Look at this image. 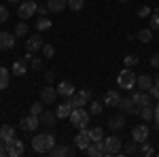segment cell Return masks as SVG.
<instances>
[{"mask_svg": "<svg viewBox=\"0 0 159 157\" xmlns=\"http://www.w3.org/2000/svg\"><path fill=\"white\" fill-rule=\"evenodd\" d=\"M136 149H138V142H136V140L127 142V145H125V155H134V153H136Z\"/></svg>", "mask_w": 159, "mask_h": 157, "instance_id": "40", "label": "cell"}, {"mask_svg": "<svg viewBox=\"0 0 159 157\" xmlns=\"http://www.w3.org/2000/svg\"><path fill=\"white\" fill-rule=\"evenodd\" d=\"M140 153H142V155H147V157H151V155H155V149H153V146L144 140V142H142V146H140Z\"/></svg>", "mask_w": 159, "mask_h": 157, "instance_id": "36", "label": "cell"}, {"mask_svg": "<svg viewBox=\"0 0 159 157\" xmlns=\"http://www.w3.org/2000/svg\"><path fill=\"white\" fill-rule=\"evenodd\" d=\"M4 155H9V145L4 140H0V157H4Z\"/></svg>", "mask_w": 159, "mask_h": 157, "instance_id": "47", "label": "cell"}, {"mask_svg": "<svg viewBox=\"0 0 159 157\" xmlns=\"http://www.w3.org/2000/svg\"><path fill=\"white\" fill-rule=\"evenodd\" d=\"M9 145V157H21L25 153V146H24V140H17V138H13L7 142Z\"/></svg>", "mask_w": 159, "mask_h": 157, "instance_id": "11", "label": "cell"}, {"mask_svg": "<svg viewBox=\"0 0 159 157\" xmlns=\"http://www.w3.org/2000/svg\"><path fill=\"white\" fill-rule=\"evenodd\" d=\"M51 25H53V21H51L49 17H38V21H36V30H38V32L51 30Z\"/></svg>", "mask_w": 159, "mask_h": 157, "instance_id": "31", "label": "cell"}, {"mask_svg": "<svg viewBox=\"0 0 159 157\" xmlns=\"http://www.w3.org/2000/svg\"><path fill=\"white\" fill-rule=\"evenodd\" d=\"M13 138H15V127L13 125H0V140L9 142Z\"/></svg>", "mask_w": 159, "mask_h": 157, "instance_id": "26", "label": "cell"}, {"mask_svg": "<svg viewBox=\"0 0 159 157\" xmlns=\"http://www.w3.org/2000/svg\"><path fill=\"white\" fill-rule=\"evenodd\" d=\"M53 55H55V47L49 45V43H45L43 45V58H53Z\"/></svg>", "mask_w": 159, "mask_h": 157, "instance_id": "35", "label": "cell"}, {"mask_svg": "<svg viewBox=\"0 0 159 157\" xmlns=\"http://www.w3.org/2000/svg\"><path fill=\"white\" fill-rule=\"evenodd\" d=\"M74 145H76V149H81V151H87V146L91 145V138H89L87 127H85V130H79L76 138H74Z\"/></svg>", "mask_w": 159, "mask_h": 157, "instance_id": "12", "label": "cell"}, {"mask_svg": "<svg viewBox=\"0 0 159 157\" xmlns=\"http://www.w3.org/2000/svg\"><path fill=\"white\" fill-rule=\"evenodd\" d=\"M153 83H155V85H159V74H155V79H153Z\"/></svg>", "mask_w": 159, "mask_h": 157, "instance_id": "51", "label": "cell"}, {"mask_svg": "<svg viewBox=\"0 0 159 157\" xmlns=\"http://www.w3.org/2000/svg\"><path fill=\"white\" fill-rule=\"evenodd\" d=\"M136 85H138L142 91H148V89H151V85H153V76H151V74H138Z\"/></svg>", "mask_w": 159, "mask_h": 157, "instance_id": "24", "label": "cell"}, {"mask_svg": "<svg viewBox=\"0 0 159 157\" xmlns=\"http://www.w3.org/2000/svg\"><path fill=\"white\" fill-rule=\"evenodd\" d=\"M30 68H32V70H43V60H40V58H32Z\"/></svg>", "mask_w": 159, "mask_h": 157, "instance_id": "41", "label": "cell"}, {"mask_svg": "<svg viewBox=\"0 0 159 157\" xmlns=\"http://www.w3.org/2000/svg\"><path fill=\"white\" fill-rule=\"evenodd\" d=\"M136 15H138V17H151V9H148V7H138Z\"/></svg>", "mask_w": 159, "mask_h": 157, "instance_id": "43", "label": "cell"}, {"mask_svg": "<svg viewBox=\"0 0 159 157\" xmlns=\"http://www.w3.org/2000/svg\"><path fill=\"white\" fill-rule=\"evenodd\" d=\"M89 100H91V91L89 89H81V91H76L70 98V104H72V109H79V106H85Z\"/></svg>", "mask_w": 159, "mask_h": 157, "instance_id": "7", "label": "cell"}, {"mask_svg": "<svg viewBox=\"0 0 159 157\" xmlns=\"http://www.w3.org/2000/svg\"><path fill=\"white\" fill-rule=\"evenodd\" d=\"M43 104H45V102H43V100H40V102H34V104H32V106H30V113H32V115H36V117H40V113H43Z\"/></svg>", "mask_w": 159, "mask_h": 157, "instance_id": "38", "label": "cell"}, {"mask_svg": "<svg viewBox=\"0 0 159 157\" xmlns=\"http://www.w3.org/2000/svg\"><path fill=\"white\" fill-rule=\"evenodd\" d=\"M136 81H138V74H136L132 68H127V66H125L121 72H119V76H117V85H119L121 89H134Z\"/></svg>", "mask_w": 159, "mask_h": 157, "instance_id": "2", "label": "cell"}, {"mask_svg": "<svg viewBox=\"0 0 159 157\" xmlns=\"http://www.w3.org/2000/svg\"><path fill=\"white\" fill-rule=\"evenodd\" d=\"M155 123H157V130H159V100H157V106H155Z\"/></svg>", "mask_w": 159, "mask_h": 157, "instance_id": "49", "label": "cell"}, {"mask_svg": "<svg viewBox=\"0 0 159 157\" xmlns=\"http://www.w3.org/2000/svg\"><path fill=\"white\" fill-rule=\"evenodd\" d=\"M151 66H153L155 70H159V53H153V55H151Z\"/></svg>", "mask_w": 159, "mask_h": 157, "instance_id": "45", "label": "cell"}, {"mask_svg": "<svg viewBox=\"0 0 159 157\" xmlns=\"http://www.w3.org/2000/svg\"><path fill=\"white\" fill-rule=\"evenodd\" d=\"M40 123H45V125L53 127V125L57 123V115L51 113V110H43V113H40Z\"/></svg>", "mask_w": 159, "mask_h": 157, "instance_id": "25", "label": "cell"}, {"mask_svg": "<svg viewBox=\"0 0 159 157\" xmlns=\"http://www.w3.org/2000/svg\"><path fill=\"white\" fill-rule=\"evenodd\" d=\"M83 7H85V0H68V9L74 13L83 11Z\"/></svg>", "mask_w": 159, "mask_h": 157, "instance_id": "32", "label": "cell"}, {"mask_svg": "<svg viewBox=\"0 0 159 157\" xmlns=\"http://www.w3.org/2000/svg\"><path fill=\"white\" fill-rule=\"evenodd\" d=\"M119 109H121V113H125V115H140V109L134 104L132 98H121V100H119Z\"/></svg>", "mask_w": 159, "mask_h": 157, "instance_id": "10", "label": "cell"}, {"mask_svg": "<svg viewBox=\"0 0 159 157\" xmlns=\"http://www.w3.org/2000/svg\"><path fill=\"white\" fill-rule=\"evenodd\" d=\"M7 19H9V9L4 4H0V24H4Z\"/></svg>", "mask_w": 159, "mask_h": 157, "instance_id": "42", "label": "cell"}, {"mask_svg": "<svg viewBox=\"0 0 159 157\" xmlns=\"http://www.w3.org/2000/svg\"><path fill=\"white\" fill-rule=\"evenodd\" d=\"M57 96H60V94H57V89H55L53 85H49V83H47L45 87H43V89H40V100H43L45 104H53Z\"/></svg>", "mask_w": 159, "mask_h": 157, "instance_id": "9", "label": "cell"}, {"mask_svg": "<svg viewBox=\"0 0 159 157\" xmlns=\"http://www.w3.org/2000/svg\"><path fill=\"white\" fill-rule=\"evenodd\" d=\"M28 34V24H24V19H21V24L15 25V36H25Z\"/></svg>", "mask_w": 159, "mask_h": 157, "instance_id": "34", "label": "cell"}, {"mask_svg": "<svg viewBox=\"0 0 159 157\" xmlns=\"http://www.w3.org/2000/svg\"><path fill=\"white\" fill-rule=\"evenodd\" d=\"M140 117H142V121H153L155 119V106H153V104L142 106V109H140Z\"/></svg>", "mask_w": 159, "mask_h": 157, "instance_id": "27", "label": "cell"}, {"mask_svg": "<svg viewBox=\"0 0 159 157\" xmlns=\"http://www.w3.org/2000/svg\"><path fill=\"white\" fill-rule=\"evenodd\" d=\"M136 38L142 40V43H151V40H153V30H151V28H142V30L136 32Z\"/></svg>", "mask_w": 159, "mask_h": 157, "instance_id": "28", "label": "cell"}, {"mask_svg": "<svg viewBox=\"0 0 159 157\" xmlns=\"http://www.w3.org/2000/svg\"><path fill=\"white\" fill-rule=\"evenodd\" d=\"M11 72L15 74V76H24V74L28 72V64H25V62L21 60V58H19V60H15V62H13Z\"/></svg>", "mask_w": 159, "mask_h": 157, "instance_id": "22", "label": "cell"}, {"mask_svg": "<svg viewBox=\"0 0 159 157\" xmlns=\"http://www.w3.org/2000/svg\"><path fill=\"white\" fill-rule=\"evenodd\" d=\"M57 94H60L61 98H66V100H70L76 91H74V85L70 83V81H61V83L57 85Z\"/></svg>", "mask_w": 159, "mask_h": 157, "instance_id": "15", "label": "cell"}, {"mask_svg": "<svg viewBox=\"0 0 159 157\" xmlns=\"http://www.w3.org/2000/svg\"><path fill=\"white\" fill-rule=\"evenodd\" d=\"M108 127L110 130H115V132H119L125 127V113H119V115H112L108 119Z\"/></svg>", "mask_w": 159, "mask_h": 157, "instance_id": "16", "label": "cell"}, {"mask_svg": "<svg viewBox=\"0 0 159 157\" xmlns=\"http://www.w3.org/2000/svg\"><path fill=\"white\" fill-rule=\"evenodd\" d=\"M38 13V4L34 0H24V2H19V7H17V15H19V19H30V17H34Z\"/></svg>", "mask_w": 159, "mask_h": 157, "instance_id": "4", "label": "cell"}, {"mask_svg": "<svg viewBox=\"0 0 159 157\" xmlns=\"http://www.w3.org/2000/svg\"><path fill=\"white\" fill-rule=\"evenodd\" d=\"M87 155H91V157H104V142H102V140L91 142V145L87 146Z\"/></svg>", "mask_w": 159, "mask_h": 157, "instance_id": "20", "label": "cell"}, {"mask_svg": "<svg viewBox=\"0 0 159 157\" xmlns=\"http://www.w3.org/2000/svg\"><path fill=\"white\" fill-rule=\"evenodd\" d=\"M102 109H104V102L93 100V102H91V110H89V113H91V115H100V113H102Z\"/></svg>", "mask_w": 159, "mask_h": 157, "instance_id": "39", "label": "cell"}, {"mask_svg": "<svg viewBox=\"0 0 159 157\" xmlns=\"http://www.w3.org/2000/svg\"><path fill=\"white\" fill-rule=\"evenodd\" d=\"M45 81H47V83H53V81H55V70H47V72H45Z\"/></svg>", "mask_w": 159, "mask_h": 157, "instance_id": "46", "label": "cell"}, {"mask_svg": "<svg viewBox=\"0 0 159 157\" xmlns=\"http://www.w3.org/2000/svg\"><path fill=\"white\" fill-rule=\"evenodd\" d=\"M70 123H72L74 127H79V130H85L87 125H89V110H85L83 106H79V109H72L70 113Z\"/></svg>", "mask_w": 159, "mask_h": 157, "instance_id": "3", "label": "cell"}, {"mask_svg": "<svg viewBox=\"0 0 159 157\" xmlns=\"http://www.w3.org/2000/svg\"><path fill=\"white\" fill-rule=\"evenodd\" d=\"M15 40H17L15 34H11V32H0V51L13 49L15 47Z\"/></svg>", "mask_w": 159, "mask_h": 157, "instance_id": "14", "label": "cell"}, {"mask_svg": "<svg viewBox=\"0 0 159 157\" xmlns=\"http://www.w3.org/2000/svg\"><path fill=\"white\" fill-rule=\"evenodd\" d=\"M104 155H117V153H121V146H123V140L119 136H104Z\"/></svg>", "mask_w": 159, "mask_h": 157, "instance_id": "5", "label": "cell"}, {"mask_svg": "<svg viewBox=\"0 0 159 157\" xmlns=\"http://www.w3.org/2000/svg\"><path fill=\"white\" fill-rule=\"evenodd\" d=\"M148 28L151 30H159V11H155V13H151V17H148Z\"/></svg>", "mask_w": 159, "mask_h": 157, "instance_id": "33", "label": "cell"}, {"mask_svg": "<svg viewBox=\"0 0 159 157\" xmlns=\"http://www.w3.org/2000/svg\"><path fill=\"white\" fill-rule=\"evenodd\" d=\"M138 62H140V60H138V55H125V58H123V64H125L127 68H134Z\"/></svg>", "mask_w": 159, "mask_h": 157, "instance_id": "37", "label": "cell"}, {"mask_svg": "<svg viewBox=\"0 0 159 157\" xmlns=\"http://www.w3.org/2000/svg\"><path fill=\"white\" fill-rule=\"evenodd\" d=\"M57 145L55 142V136L53 134H36L34 138H32V149L36 151V153H49L53 146Z\"/></svg>", "mask_w": 159, "mask_h": 157, "instance_id": "1", "label": "cell"}, {"mask_svg": "<svg viewBox=\"0 0 159 157\" xmlns=\"http://www.w3.org/2000/svg\"><path fill=\"white\" fill-rule=\"evenodd\" d=\"M9 81H11V72L4 66H0V91L9 87Z\"/></svg>", "mask_w": 159, "mask_h": 157, "instance_id": "29", "label": "cell"}, {"mask_svg": "<svg viewBox=\"0 0 159 157\" xmlns=\"http://www.w3.org/2000/svg\"><path fill=\"white\" fill-rule=\"evenodd\" d=\"M7 2H11V4H19L21 0H7Z\"/></svg>", "mask_w": 159, "mask_h": 157, "instance_id": "52", "label": "cell"}, {"mask_svg": "<svg viewBox=\"0 0 159 157\" xmlns=\"http://www.w3.org/2000/svg\"><path fill=\"white\" fill-rule=\"evenodd\" d=\"M70 113H72V104H70V100H66V102L57 104V109H55L57 119H68V117H70Z\"/></svg>", "mask_w": 159, "mask_h": 157, "instance_id": "18", "label": "cell"}, {"mask_svg": "<svg viewBox=\"0 0 159 157\" xmlns=\"http://www.w3.org/2000/svg\"><path fill=\"white\" fill-rule=\"evenodd\" d=\"M47 13H49V9H47V7H38V15H40V17H45Z\"/></svg>", "mask_w": 159, "mask_h": 157, "instance_id": "50", "label": "cell"}, {"mask_svg": "<svg viewBox=\"0 0 159 157\" xmlns=\"http://www.w3.org/2000/svg\"><path fill=\"white\" fill-rule=\"evenodd\" d=\"M132 100H134V104L138 106V109H142V106H148L151 104V94H147V91H134L132 94Z\"/></svg>", "mask_w": 159, "mask_h": 157, "instance_id": "13", "label": "cell"}, {"mask_svg": "<svg viewBox=\"0 0 159 157\" xmlns=\"http://www.w3.org/2000/svg\"><path fill=\"white\" fill-rule=\"evenodd\" d=\"M19 125H21V130L24 132H34L38 125H40V117H36V115H25V117H21V121H19Z\"/></svg>", "mask_w": 159, "mask_h": 157, "instance_id": "6", "label": "cell"}, {"mask_svg": "<svg viewBox=\"0 0 159 157\" xmlns=\"http://www.w3.org/2000/svg\"><path fill=\"white\" fill-rule=\"evenodd\" d=\"M121 2H123V4H125V2H127V0H121Z\"/></svg>", "mask_w": 159, "mask_h": 157, "instance_id": "53", "label": "cell"}, {"mask_svg": "<svg viewBox=\"0 0 159 157\" xmlns=\"http://www.w3.org/2000/svg\"><path fill=\"white\" fill-rule=\"evenodd\" d=\"M47 9L51 13H60L64 9H68V0H47Z\"/></svg>", "mask_w": 159, "mask_h": 157, "instance_id": "21", "label": "cell"}, {"mask_svg": "<svg viewBox=\"0 0 159 157\" xmlns=\"http://www.w3.org/2000/svg\"><path fill=\"white\" fill-rule=\"evenodd\" d=\"M32 58H34V55H32V51H28V53H25V55L21 58V60H24L25 64H30V62H32Z\"/></svg>", "mask_w": 159, "mask_h": 157, "instance_id": "48", "label": "cell"}, {"mask_svg": "<svg viewBox=\"0 0 159 157\" xmlns=\"http://www.w3.org/2000/svg\"><path fill=\"white\" fill-rule=\"evenodd\" d=\"M49 153L53 157H66V155H72V149H70L68 145H55Z\"/></svg>", "mask_w": 159, "mask_h": 157, "instance_id": "23", "label": "cell"}, {"mask_svg": "<svg viewBox=\"0 0 159 157\" xmlns=\"http://www.w3.org/2000/svg\"><path fill=\"white\" fill-rule=\"evenodd\" d=\"M43 45L45 43H43V38L38 36V34H32V36H28V40H25V47H28V51H32V53L34 51H40Z\"/></svg>", "mask_w": 159, "mask_h": 157, "instance_id": "17", "label": "cell"}, {"mask_svg": "<svg viewBox=\"0 0 159 157\" xmlns=\"http://www.w3.org/2000/svg\"><path fill=\"white\" fill-rule=\"evenodd\" d=\"M119 100H121V96H119V91H115V89H108V91H106V94H104V100H102V102H104V104H106V106H119Z\"/></svg>", "mask_w": 159, "mask_h": 157, "instance_id": "19", "label": "cell"}, {"mask_svg": "<svg viewBox=\"0 0 159 157\" xmlns=\"http://www.w3.org/2000/svg\"><path fill=\"white\" fill-rule=\"evenodd\" d=\"M87 132H89V138H91V142L104 140V127H91V130H87Z\"/></svg>", "mask_w": 159, "mask_h": 157, "instance_id": "30", "label": "cell"}, {"mask_svg": "<svg viewBox=\"0 0 159 157\" xmlns=\"http://www.w3.org/2000/svg\"><path fill=\"white\" fill-rule=\"evenodd\" d=\"M148 134H151L148 125H144V123H140V125H134V130H132V140H136L138 145H142V142H144V140L148 138Z\"/></svg>", "mask_w": 159, "mask_h": 157, "instance_id": "8", "label": "cell"}, {"mask_svg": "<svg viewBox=\"0 0 159 157\" xmlns=\"http://www.w3.org/2000/svg\"><path fill=\"white\" fill-rule=\"evenodd\" d=\"M148 94H151V98H155V100H159V85H151V89H148Z\"/></svg>", "mask_w": 159, "mask_h": 157, "instance_id": "44", "label": "cell"}]
</instances>
